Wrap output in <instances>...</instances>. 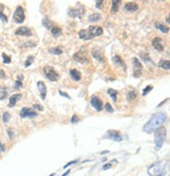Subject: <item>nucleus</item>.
I'll return each instance as SVG.
<instances>
[{
  "mask_svg": "<svg viewBox=\"0 0 170 176\" xmlns=\"http://www.w3.org/2000/svg\"><path fill=\"white\" fill-rule=\"evenodd\" d=\"M166 118H167V116H166V114H165L164 112L155 113L154 116H152V118L144 125L143 130L145 131L146 133H152V132H154V130H157L159 127H161L163 123H165Z\"/></svg>",
  "mask_w": 170,
  "mask_h": 176,
  "instance_id": "f257e3e1",
  "label": "nucleus"
},
{
  "mask_svg": "<svg viewBox=\"0 0 170 176\" xmlns=\"http://www.w3.org/2000/svg\"><path fill=\"white\" fill-rule=\"evenodd\" d=\"M166 138V129L164 127H159L154 130V145L155 150H160L163 147Z\"/></svg>",
  "mask_w": 170,
  "mask_h": 176,
  "instance_id": "f03ea898",
  "label": "nucleus"
},
{
  "mask_svg": "<svg viewBox=\"0 0 170 176\" xmlns=\"http://www.w3.org/2000/svg\"><path fill=\"white\" fill-rule=\"evenodd\" d=\"M165 172V161H159L155 163L152 166H150L148 169V173L150 176H164Z\"/></svg>",
  "mask_w": 170,
  "mask_h": 176,
  "instance_id": "7ed1b4c3",
  "label": "nucleus"
},
{
  "mask_svg": "<svg viewBox=\"0 0 170 176\" xmlns=\"http://www.w3.org/2000/svg\"><path fill=\"white\" fill-rule=\"evenodd\" d=\"M44 73H45V76L47 77V79L51 80L52 82H56L59 80L60 76H59V73L56 71V69L54 67L52 66H45L44 67V69H43Z\"/></svg>",
  "mask_w": 170,
  "mask_h": 176,
  "instance_id": "20e7f679",
  "label": "nucleus"
},
{
  "mask_svg": "<svg viewBox=\"0 0 170 176\" xmlns=\"http://www.w3.org/2000/svg\"><path fill=\"white\" fill-rule=\"evenodd\" d=\"M85 13V9L83 5H78L75 9H68V16L72 18H82Z\"/></svg>",
  "mask_w": 170,
  "mask_h": 176,
  "instance_id": "39448f33",
  "label": "nucleus"
},
{
  "mask_svg": "<svg viewBox=\"0 0 170 176\" xmlns=\"http://www.w3.org/2000/svg\"><path fill=\"white\" fill-rule=\"evenodd\" d=\"M13 19L16 23H22L24 21L25 19V14H24V9L22 6H17L14 12V16H13Z\"/></svg>",
  "mask_w": 170,
  "mask_h": 176,
  "instance_id": "423d86ee",
  "label": "nucleus"
},
{
  "mask_svg": "<svg viewBox=\"0 0 170 176\" xmlns=\"http://www.w3.org/2000/svg\"><path fill=\"white\" fill-rule=\"evenodd\" d=\"M132 62H134V78H139L140 76H142L143 73V65L138 58L132 59Z\"/></svg>",
  "mask_w": 170,
  "mask_h": 176,
  "instance_id": "0eeeda50",
  "label": "nucleus"
},
{
  "mask_svg": "<svg viewBox=\"0 0 170 176\" xmlns=\"http://www.w3.org/2000/svg\"><path fill=\"white\" fill-rule=\"evenodd\" d=\"M87 34H88V38H89V39H92L94 37L101 36V35L103 34V28H100V26L91 25V26H89V28L87 30Z\"/></svg>",
  "mask_w": 170,
  "mask_h": 176,
  "instance_id": "6e6552de",
  "label": "nucleus"
},
{
  "mask_svg": "<svg viewBox=\"0 0 170 176\" xmlns=\"http://www.w3.org/2000/svg\"><path fill=\"white\" fill-rule=\"evenodd\" d=\"M90 105L94 107V109L97 111H101L103 109V104H102V101L97 97V95H92L90 100Z\"/></svg>",
  "mask_w": 170,
  "mask_h": 176,
  "instance_id": "1a4fd4ad",
  "label": "nucleus"
},
{
  "mask_svg": "<svg viewBox=\"0 0 170 176\" xmlns=\"http://www.w3.org/2000/svg\"><path fill=\"white\" fill-rule=\"evenodd\" d=\"M37 116H38V113L32 110L30 108H28V107L22 108L21 111H20V116L21 118H36Z\"/></svg>",
  "mask_w": 170,
  "mask_h": 176,
  "instance_id": "9d476101",
  "label": "nucleus"
},
{
  "mask_svg": "<svg viewBox=\"0 0 170 176\" xmlns=\"http://www.w3.org/2000/svg\"><path fill=\"white\" fill-rule=\"evenodd\" d=\"M151 43H152V46H153L157 50H159V52H163V50H164V42H163L162 38L157 37V38H154V39L152 40Z\"/></svg>",
  "mask_w": 170,
  "mask_h": 176,
  "instance_id": "9b49d317",
  "label": "nucleus"
},
{
  "mask_svg": "<svg viewBox=\"0 0 170 176\" xmlns=\"http://www.w3.org/2000/svg\"><path fill=\"white\" fill-rule=\"evenodd\" d=\"M106 137H108L109 140H115V142H121V140H123L121 136V134L119 133L118 131H115V130L108 131V132L106 133Z\"/></svg>",
  "mask_w": 170,
  "mask_h": 176,
  "instance_id": "f8f14e48",
  "label": "nucleus"
},
{
  "mask_svg": "<svg viewBox=\"0 0 170 176\" xmlns=\"http://www.w3.org/2000/svg\"><path fill=\"white\" fill-rule=\"evenodd\" d=\"M15 34L17 36H25V37H30L32 36V32L26 26H22V28H19L16 30Z\"/></svg>",
  "mask_w": 170,
  "mask_h": 176,
  "instance_id": "ddd939ff",
  "label": "nucleus"
},
{
  "mask_svg": "<svg viewBox=\"0 0 170 176\" xmlns=\"http://www.w3.org/2000/svg\"><path fill=\"white\" fill-rule=\"evenodd\" d=\"M37 86H38V89H39L40 93H41V99L42 100H45L46 97V86L45 84L42 82V81H39L37 83Z\"/></svg>",
  "mask_w": 170,
  "mask_h": 176,
  "instance_id": "4468645a",
  "label": "nucleus"
},
{
  "mask_svg": "<svg viewBox=\"0 0 170 176\" xmlns=\"http://www.w3.org/2000/svg\"><path fill=\"white\" fill-rule=\"evenodd\" d=\"M74 59H75L77 62H80V63H86V62H88L87 57L85 55H83L82 52H76V54L74 55Z\"/></svg>",
  "mask_w": 170,
  "mask_h": 176,
  "instance_id": "2eb2a0df",
  "label": "nucleus"
},
{
  "mask_svg": "<svg viewBox=\"0 0 170 176\" xmlns=\"http://www.w3.org/2000/svg\"><path fill=\"white\" fill-rule=\"evenodd\" d=\"M22 94L20 93H16V94H13L12 97H9V107H14L16 105V103L18 102L20 99H21Z\"/></svg>",
  "mask_w": 170,
  "mask_h": 176,
  "instance_id": "dca6fc26",
  "label": "nucleus"
},
{
  "mask_svg": "<svg viewBox=\"0 0 170 176\" xmlns=\"http://www.w3.org/2000/svg\"><path fill=\"white\" fill-rule=\"evenodd\" d=\"M124 9L125 11H127V12H136V11L139 9V5L134 2H128L125 4Z\"/></svg>",
  "mask_w": 170,
  "mask_h": 176,
  "instance_id": "f3484780",
  "label": "nucleus"
},
{
  "mask_svg": "<svg viewBox=\"0 0 170 176\" xmlns=\"http://www.w3.org/2000/svg\"><path fill=\"white\" fill-rule=\"evenodd\" d=\"M92 57H94V59H97L99 62H101V63H103L104 62V57L102 55H101V52H100V50H98V49H92Z\"/></svg>",
  "mask_w": 170,
  "mask_h": 176,
  "instance_id": "a211bd4d",
  "label": "nucleus"
},
{
  "mask_svg": "<svg viewBox=\"0 0 170 176\" xmlns=\"http://www.w3.org/2000/svg\"><path fill=\"white\" fill-rule=\"evenodd\" d=\"M69 75L74 81H80V80H81V73H80V71H78L77 69H72L69 71Z\"/></svg>",
  "mask_w": 170,
  "mask_h": 176,
  "instance_id": "6ab92c4d",
  "label": "nucleus"
},
{
  "mask_svg": "<svg viewBox=\"0 0 170 176\" xmlns=\"http://www.w3.org/2000/svg\"><path fill=\"white\" fill-rule=\"evenodd\" d=\"M113 62L115 64H117V65H120V66L124 67V69H126V66H125L124 61L122 60L120 56H115V57L113 58Z\"/></svg>",
  "mask_w": 170,
  "mask_h": 176,
  "instance_id": "aec40b11",
  "label": "nucleus"
},
{
  "mask_svg": "<svg viewBox=\"0 0 170 176\" xmlns=\"http://www.w3.org/2000/svg\"><path fill=\"white\" fill-rule=\"evenodd\" d=\"M51 33L55 38H58V37H60L62 35V30L60 28H58V26H54V28H51Z\"/></svg>",
  "mask_w": 170,
  "mask_h": 176,
  "instance_id": "412c9836",
  "label": "nucleus"
},
{
  "mask_svg": "<svg viewBox=\"0 0 170 176\" xmlns=\"http://www.w3.org/2000/svg\"><path fill=\"white\" fill-rule=\"evenodd\" d=\"M120 4H121V0H113V5H111V13L113 14L118 12Z\"/></svg>",
  "mask_w": 170,
  "mask_h": 176,
  "instance_id": "4be33fe9",
  "label": "nucleus"
},
{
  "mask_svg": "<svg viewBox=\"0 0 170 176\" xmlns=\"http://www.w3.org/2000/svg\"><path fill=\"white\" fill-rule=\"evenodd\" d=\"M22 80H23V76H22V75L18 76V78H17V80H16V82H15V86H14L15 89H21L22 86H23Z\"/></svg>",
  "mask_w": 170,
  "mask_h": 176,
  "instance_id": "5701e85b",
  "label": "nucleus"
},
{
  "mask_svg": "<svg viewBox=\"0 0 170 176\" xmlns=\"http://www.w3.org/2000/svg\"><path fill=\"white\" fill-rule=\"evenodd\" d=\"M159 66L162 67V68H164V69H166V70H169L170 62L168 60H161L160 61V63H159Z\"/></svg>",
  "mask_w": 170,
  "mask_h": 176,
  "instance_id": "b1692460",
  "label": "nucleus"
},
{
  "mask_svg": "<svg viewBox=\"0 0 170 176\" xmlns=\"http://www.w3.org/2000/svg\"><path fill=\"white\" fill-rule=\"evenodd\" d=\"M49 52L51 55L59 56V55H62V49H61L60 47H54V48H49Z\"/></svg>",
  "mask_w": 170,
  "mask_h": 176,
  "instance_id": "393cba45",
  "label": "nucleus"
},
{
  "mask_svg": "<svg viewBox=\"0 0 170 176\" xmlns=\"http://www.w3.org/2000/svg\"><path fill=\"white\" fill-rule=\"evenodd\" d=\"M155 28L161 30L162 33H168V32H169V28H168L167 26H165L164 24L160 23V22H157V23H155Z\"/></svg>",
  "mask_w": 170,
  "mask_h": 176,
  "instance_id": "a878e982",
  "label": "nucleus"
},
{
  "mask_svg": "<svg viewBox=\"0 0 170 176\" xmlns=\"http://www.w3.org/2000/svg\"><path fill=\"white\" fill-rule=\"evenodd\" d=\"M107 93L109 94L110 95V97H111V99H113V101H117V99H118V91H115V89H108V90H107Z\"/></svg>",
  "mask_w": 170,
  "mask_h": 176,
  "instance_id": "bb28decb",
  "label": "nucleus"
},
{
  "mask_svg": "<svg viewBox=\"0 0 170 176\" xmlns=\"http://www.w3.org/2000/svg\"><path fill=\"white\" fill-rule=\"evenodd\" d=\"M100 19H101L100 14H92V15H90L88 17V20L90 22H97V21H99Z\"/></svg>",
  "mask_w": 170,
  "mask_h": 176,
  "instance_id": "cd10ccee",
  "label": "nucleus"
},
{
  "mask_svg": "<svg viewBox=\"0 0 170 176\" xmlns=\"http://www.w3.org/2000/svg\"><path fill=\"white\" fill-rule=\"evenodd\" d=\"M79 37L82 40H89L88 38V34H87V30H81L79 32Z\"/></svg>",
  "mask_w": 170,
  "mask_h": 176,
  "instance_id": "c85d7f7f",
  "label": "nucleus"
},
{
  "mask_svg": "<svg viewBox=\"0 0 170 176\" xmlns=\"http://www.w3.org/2000/svg\"><path fill=\"white\" fill-rule=\"evenodd\" d=\"M42 24L44 25V26H45L46 28H47V30H51V28H54V25L52 24V22L49 21V19H43V21H42Z\"/></svg>",
  "mask_w": 170,
  "mask_h": 176,
  "instance_id": "c756f323",
  "label": "nucleus"
},
{
  "mask_svg": "<svg viewBox=\"0 0 170 176\" xmlns=\"http://www.w3.org/2000/svg\"><path fill=\"white\" fill-rule=\"evenodd\" d=\"M6 95H7V90H6L5 88H0V101L4 100Z\"/></svg>",
  "mask_w": 170,
  "mask_h": 176,
  "instance_id": "7c9ffc66",
  "label": "nucleus"
},
{
  "mask_svg": "<svg viewBox=\"0 0 170 176\" xmlns=\"http://www.w3.org/2000/svg\"><path fill=\"white\" fill-rule=\"evenodd\" d=\"M136 97H137V93H136V91L134 90H131L128 92V95H127L128 101H132V100H134Z\"/></svg>",
  "mask_w": 170,
  "mask_h": 176,
  "instance_id": "2f4dec72",
  "label": "nucleus"
},
{
  "mask_svg": "<svg viewBox=\"0 0 170 176\" xmlns=\"http://www.w3.org/2000/svg\"><path fill=\"white\" fill-rule=\"evenodd\" d=\"M34 60H35V57L34 56H30L28 59H26V61H25V64H24V66L25 67H28L30 65V64L33 63Z\"/></svg>",
  "mask_w": 170,
  "mask_h": 176,
  "instance_id": "473e14b6",
  "label": "nucleus"
},
{
  "mask_svg": "<svg viewBox=\"0 0 170 176\" xmlns=\"http://www.w3.org/2000/svg\"><path fill=\"white\" fill-rule=\"evenodd\" d=\"M104 2H105V0H97V2H96V7L99 9H103Z\"/></svg>",
  "mask_w": 170,
  "mask_h": 176,
  "instance_id": "72a5a7b5",
  "label": "nucleus"
},
{
  "mask_svg": "<svg viewBox=\"0 0 170 176\" xmlns=\"http://www.w3.org/2000/svg\"><path fill=\"white\" fill-rule=\"evenodd\" d=\"M1 56H2V59H3V63H5V64L11 63V58H9V56L6 55V54H4V52H3Z\"/></svg>",
  "mask_w": 170,
  "mask_h": 176,
  "instance_id": "f704fd0d",
  "label": "nucleus"
},
{
  "mask_svg": "<svg viewBox=\"0 0 170 176\" xmlns=\"http://www.w3.org/2000/svg\"><path fill=\"white\" fill-rule=\"evenodd\" d=\"M9 118H11V116H9V112H4L2 114V118H3V122H4V123H7V122L9 121Z\"/></svg>",
  "mask_w": 170,
  "mask_h": 176,
  "instance_id": "c9c22d12",
  "label": "nucleus"
},
{
  "mask_svg": "<svg viewBox=\"0 0 170 176\" xmlns=\"http://www.w3.org/2000/svg\"><path fill=\"white\" fill-rule=\"evenodd\" d=\"M113 164H117V161H111L108 165H105L103 166V170H107V169H110L113 167Z\"/></svg>",
  "mask_w": 170,
  "mask_h": 176,
  "instance_id": "e433bc0d",
  "label": "nucleus"
},
{
  "mask_svg": "<svg viewBox=\"0 0 170 176\" xmlns=\"http://www.w3.org/2000/svg\"><path fill=\"white\" fill-rule=\"evenodd\" d=\"M152 90V86L151 85H149V86H147V87L143 90V95H146V94L148 93L149 91H151Z\"/></svg>",
  "mask_w": 170,
  "mask_h": 176,
  "instance_id": "4c0bfd02",
  "label": "nucleus"
},
{
  "mask_svg": "<svg viewBox=\"0 0 170 176\" xmlns=\"http://www.w3.org/2000/svg\"><path fill=\"white\" fill-rule=\"evenodd\" d=\"M105 109H106L108 112H113V108L111 107V105H110L109 103H106V105H105Z\"/></svg>",
  "mask_w": 170,
  "mask_h": 176,
  "instance_id": "58836bf2",
  "label": "nucleus"
},
{
  "mask_svg": "<svg viewBox=\"0 0 170 176\" xmlns=\"http://www.w3.org/2000/svg\"><path fill=\"white\" fill-rule=\"evenodd\" d=\"M78 122H80V118H78L76 114H74L73 118H72V123H73V124H77Z\"/></svg>",
  "mask_w": 170,
  "mask_h": 176,
  "instance_id": "ea45409f",
  "label": "nucleus"
},
{
  "mask_svg": "<svg viewBox=\"0 0 170 176\" xmlns=\"http://www.w3.org/2000/svg\"><path fill=\"white\" fill-rule=\"evenodd\" d=\"M0 19H1L3 22H7V17H6L3 13H0Z\"/></svg>",
  "mask_w": 170,
  "mask_h": 176,
  "instance_id": "a19ab883",
  "label": "nucleus"
},
{
  "mask_svg": "<svg viewBox=\"0 0 170 176\" xmlns=\"http://www.w3.org/2000/svg\"><path fill=\"white\" fill-rule=\"evenodd\" d=\"M141 57H142V58L144 59L145 61H150V62L152 63V61L150 60V59H149V57H147V56H146V54H144V52H141Z\"/></svg>",
  "mask_w": 170,
  "mask_h": 176,
  "instance_id": "79ce46f5",
  "label": "nucleus"
},
{
  "mask_svg": "<svg viewBox=\"0 0 170 176\" xmlns=\"http://www.w3.org/2000/svg\"><path fill=\"white\" fill-rule=\"evenodd\" d=\"M34 108L37 110H40V111H42L43 110V107L41 106V105H39V104H34Z\"/></svg>",
  "mask_w": 170,
  "mask_h": 176,
  "instance_id": "37998d69",
  "label": "nucleus"
},
{
  "mask_svg": "<svg viewBox=\"0 0 170 176\" xmlns=\"http://www.w3.org/2000/svg\"><path fill=\"white\" fill-rule=\"evenodd\" d=\"M59 93H60L61 95H62V97H66V99H68V100H69V99H70L69 95H68V94H67V93H65V92H63V91H62V90H59Z\"/></svg>",
  "mask_w": 170,
  "mask_h": 176,
  "instance_id": "c03bdc74",
  "label": "nucleus"
},
{
  "mask_svg": "<svg viewBox=\"0 0 170 176\" xmlns=\"http://www.w3.org/2000/svg\"><path fill=\"white\" fill-rule=\"evenodd\" d=\"M77 161H70V163H68V164H67V165H65V166H64V169H66V168L68 167V166H70V165L76 164Z\"/></svg>",
  "mask_w": 170,
  "mask_h": 176,
  "instance_id": "a18cd8bd",
  "label": "nucleus"
},
{
  "mask_svg": "<svg viewBox=\"0 0 170 176\" xmlns=\"http://www.w3.org/2000/svg\"><path fill=\"white\" fill-rule=\"evenodd\" d=\"M7 133H9V138H13V132H12V130H11V129H9V130H7Z\"/></svg>",
  "mask_w": 170,
  "mask_h": 176,
  "instance_id": "49530a36",
  "label": "nucleus"
},
{
  "mask_svg": "<svg viewBox=\"0 0 170 176\" xmlns=\"http://www.w3.org/2000/svg\"><path fill=\"white\" fill-rule=\"evenodd\" d=\"M3 9H4L3 4H0V13H3Z\"/></svg>",
  "mask_w": 170,
  "mask_h": 176,
  "instance_id": "de8ad7c7",
  "label": "nucleus"
},
{
  "mask_svg": "<svg viewBox=\"0 0 170 176\" xmlns=\"http://www.w3.org/2000/svg\"><path fill=\"white\" fill-rule=\"evenodd\" d=\"M49 176H54V174H51V175H49Z\"/></svg>",
  "mask_w": 170,
  "mask_h": 176,
  "instance_id": "09e8293b",
  "label": "nucleus"
}]
</instances>
